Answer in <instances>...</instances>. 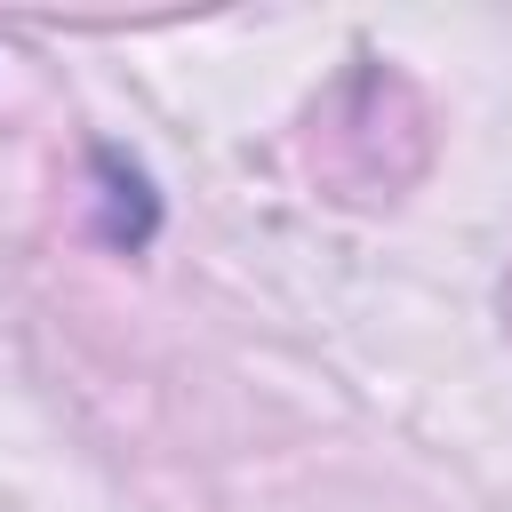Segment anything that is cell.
Segmentation results:
<instances>
[{"instance_id":"1","label":"cell","mask_w":512,"mask_h":512,"mask_svg":"<svg viewBox=\"0 0 512 512\" xmlns=\"http://www.w3.org/2000/svg\"><path fill=\"white\" fill-rule=\"evenodd\" d=\"M96 176H104V240H120V248H144L152 240V184H144V168H128L120 152H96Z\"/></svg>"}]
</instances>
